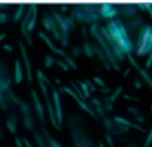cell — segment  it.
<instances>
[{
	"label": "cell",
	"mask_w": 152,
	"mask_h": 147,
	"mask_svg": "<svg viewBox=\"0 0 152 147\" xmlns=\"http://www.w3.org/2000/svg\"><path fill=\"white\" fill-rule=\"evenodd\" d=\"M70 134L73 147H97L91 138L88 136L80 122L78 117H73L68 120Z\"/></svg>",
	"instance_id": "cell-1"
},
{
	"label": "cell",
	"mask_w": 152,
	"mask_h": 147,
	"mask_svg": "<svg viewBox=\"0 0 152 147\" xmlns=\"http://www.w3.org/2000/svg\"><path fill=\"white\" fill-rule=\"evenodd\" d=\"M42 23L45 28L48 31H52L54 37L56 39L59 40L60 39L59 32L55 24V21L52 17L47 11H44L43 17L42 19Z\"/></svg>",
	"instance_id": "cell-2"
},
{
	"label": "cell",
	"mask_w": 152,
	"mask_h": 147,
	"mask_svg": "<svg viewBox=\"0 0 152 147\" xmlns=\"http://www.w3.org/2000/svg\"><path fill=\"white\" fill-rule=\"evenodd\" d=\"M19 47L20 49V51L21 53V55L25 64L26 69L27 72V79L28 81L31 82L33 79V75H32V70H31V63L29 60V57L26 50V49L25 47V46L24 45L23 43L21 41H20L18 42Z\"/></svg>",
	"instance_id": "cell-3"
},
{
	"label": "cell",
	"mask_w": 152,
	"mask_h": 147,
	"mask_svg": "<svg viewBox=\"0 0 152 147\" xmlns=\"http://www.w3.org/2000/svg\"><path fill=\"white\" fill-rule=\"evenodd\" d=\"M53 98L55 103V115L56 117V122L59 126H61L62 123L63 116H62V111L61 108V99L58 92L56 91H54L53 92Z\"/></svg>",
	"instance_id": "cell-4"
},
{
	"label": "cell",
	"mask_w": 152,
	"mask_h": 147,
	"mask_svg": "<svg viewBox=\"0 0 152 147\" xmlns=\"http://www.w3.org/2000/svg\"><path fill=\"white\" fill-rule=\"evenodd\" d=\"M31 12H32V6L31 4L30 5L26 15L24 17V19L21 23V32L23 33V34L24 35L25 39H26V40L27 41L28 43L30 45H31L32 44V40H31V34L27 31V24L28 22V20L30 18V16L31 15Z\"/></svg>",
	"instance_id": "cell-5"
},
{
	"label": "cell",
	"mask_w": 152,
	"mask_h": 147,
	"mask_svg": "<svg viewBox=\"0 0 152 147\" xmlns=\"http://www.w3.org/2000/svg\"><path fill=\"white\" fill-rule=\"evenodd\" d=\"M31 94L35 105V107L36 109V111L39 114L40 119L42 122H45V116H44V111H43V108L42 105V103L38 97V95L37 94V92L33 90H31Z\"/></svg>",
	"instance_id": "cell-6"
},
{
	"label": "cell",
	"mask_w": 152,
	"mask_h": 147,
	"mask_svg": "<svg viewBox=\"0 0 152 147\" xmlns=\"http://www.w3.org/2000/svg\"><path fill=\"white\" fill-rule=\"evenodd\" d=\"M32 6V12L30 16V18L28 20L27 26V30L30 34L31 32L34 30L37 17V7L36 4H31Z\"/></svg>",
	"instance_id": "cell-7"
},
{
	"label": "cell",
	"mask_w": 152,
	"mask_h": 147,
	"mask_svg": "<svg viewBox=\"0 0 152 147\" xmlns=\"http://www.w3.org/2000/svg\"><path fill=\"white\" fill-rule=\"evenodd\" d=\"M23 79V72L21 61L17 58L15 61V72H14V81L15 84H20Z\"/></svg>",
	"instance_id": "cell-8"
},
{
	"label": "cell",
	"mask_w": 152,
	"mask_h": 147,
	"mask_svg": "<svg viewBox=\"0 0 152 147\" xmlns=\"http://www.w3.org/2000/svg\"><path fill=\"white\" fill-rule=\"evenodd\" d=\"M38 34L39 36L45 40V41L46 43V44H48V46L52 49V50L54 51L56 53H59L62 55H65V53L64 52H63L62 50H59L58 49H57L53 44V43L52 42L51 40L46 36V34H45L43 31H40L39 33H38Z\"/></svg>",
	"instance_id": "cell-9"
},
{
	"label": "cell",
	"mask_w": 152,
	"mask_h": 147,
	"mask_svg": "<svg viewBox=\"0 0 152 147\" xmlns=\"http://www.w3.org/2000/svg\"><path fill=\"white\" fill-rule=\"evenodd\" d=\"M42 130L46 140L47 147H64L60 143L53 138L45 129H42Z\"/></svg>",
	"instance_id": "cell-10"
},
{
	"label": "cell",
	"mask_w": 152,
	"mask_h": 147,
	"mask_svg": "<svg viewBox=\"0 0 152 147\" xmlns=\"http://www.w3.org/2000/svg\"><path fill=\"white\" fill-rule=\"evenodd\" d=\"M101 13L104 17H112L116 14V11L110 4H103L101 8Z\"/></svg>",
	"instance_id": "cell-11"
},
{
	"label": "cell",
	"mask_w": 152,
	"mask_h": 147,
	"mask_svg": "<svg viewBox=\"0 0 152 147\" xmlns=\"http://www.w3.org/2000/svg\"><path fill=\"white\" fill-rule=\"evenodd\" d=\"M24 7L25 4H20L17 8V9L15 11V13L14 15V21L17 22L20 20L21 18H23L24 11Z\"/></svg>",
	"instance_id": "cell-12"
},
{
	"label": "cell",
	"mask_w": 152,
	"mask_h": 147,
	"mask_svg": "<svg viewBox=\"0 0 152 147\" xmlns=\"http://www.w3.org/2000/svg\"><path fill=\"white\" fill-rule=\"evenodd\" d=\"M6 124L8 129L12 133H15L16 131L15 120L14 119H7L6 120Z\"/></svg>",
	"instance_id": "cell-13"
},
{
	"label": "cell",
	"mask_w": 152,
	"mask_h": 147,
	"mask_svg": "<svg viewBox=\"0 0 152 147\" xmlns=\"http://www.w3.org/2000/svg\"><path fill=\"white\" fill-rule=\"evenodd\" d=\"M34 137L39 147H47V143L45 141H44L42 136L40 135L38 133H35Z\"/></svg>",
	"instance_id": "cell-14"
},
{
	"label": "cell",
	"mask_w": 152,
	"mask_h": 147,
	"mask_svg": "<svg viewBox=\"0 0 152 147\" xmlns=\"http://www.w3.org/2000/svg\"><path fill=\"white\" fill-rule=\"evenodd\" d=\"M151 143H152V127L145 138V140L144 141V143L142 147H150Z\"/></svg>",
	"instance_id": "cell-15"
},
{
	"label": "cell",
	"mask_w": 152,
	"mask_h": 147,
	"mask_svg": "<svg viewBox=\"0 0 152 147\" xmlns=\"http://www.w3.org/2000/svg\"><path fill=\"white\" fill-rule=\"evenodd\" d=\"M54 59L50 55H46L45 58V65L46 67H51L53 64Z\"/></svg>",
	"instance_id": "cell-16"
},
{
	"label": "cell",
	"mask_w": 152,
	"mask_h": 147,
	"mask_svg": "<svg viewBox=\"0 0 152 147\" xmlns=\"http://www.w3.org/2000/svg\"><path fill=\"white\" fill-rule=\"evenodd\" d=\"M8 20V16L7 13L4 12H0V24L6 23Z\"/></svg>",
	"instance_id": "cell-17"
},
{
	"label": "cell",
	"mask_w": 152,
	"mask_h": 147,
	"mask_svg": "<svg viewBox=\"0 0 152 147\" xmlns=\"http://www.w3.org/2000/svg\"><path fill=\"white\" fill-rule=\"evenodd\" d=\"M2 47H3V49H4V50H5L6 51H7V52H12V51H13V47H12V46L11 45V44H8V43H5V44H4V45H3V46H2Z\"/></svg>",
	"instance_id": "cell-18"
},
{
	"label": "cell",
	"mask_w": 152,
	"mask_h": 147,
	"mask_svg": "<svg viewBox=\"0 0 152 147\" xmlns=\"http://www.w3.org/2000/svg\"><path fill=\"white\" fill-rule=\"evenodd\" d=\"M106 140H107V143H108V145H109V146H110V147H115V145H114V143H113V140H112V138L110 137V136H109V135H106Z\"/></svg>",
	"instance_id": "cell-19"
},
{
	"label": "cell",
	"mask_w": 152,
	"mask_h": 147,
	"mask_svg": "<svg viewBox=\"0 0 152 147\" xmlns=\"http://www.w3.org/2000/svg\"><path fill=\"white\" fill-rule=\"evenodd\" d=\"M24 146H25L26 147H33L31 144L30 143V142L25 138H22L21 139Z\"/></svg>",
	"instance_id": "cell-20"
},
{
	"label": "cell",
	"mask_w": 152,
	"mask_h": 147,
	"mask_svg": "<svg viewBox=\"0 0 152 147\" xmlns=\"http://www.w3.org/2000/svg\"><path fill=\"white\" fill-rule=\"evenodd\" d=\"M15 143L17 147H25L21 141V140L20 139H19L18 138H15Z\"/></svg>",
	"instance_id": "cell-21"
},
{
	"label": "cell",
	"mask_w": 152,
	"mask_h": 147,
	"mask_svg": "<svg viewBox=\"0 0 152 147\" xmlns=\"http://www.w3.org/2000/svg\"><path fill=\"white\" fill-rule=\"evenodd\" d=\"M58 65H60L61 67H62L64 69H67L68 68H67L66 65L65 63H64L62 62H61V61H60V60H58Z\"/></svg>",
	"instance_id": "cell-22"
},
{
	"label": "cell",
	"mask_w": 152,
	"mask_h": 147,
	"mask_svg": "<svg viewBox=\"0 0 152 147\" xmlns=\"http://www.w3.org/2000/svg\"><path fill=\"white\" fill-rule=\"evenodd\" d=\"M8 8V5L7 4H0V8Z\"/></svg>",
	"instance_id": "cell-23"
},
{
	"label": "cell",
	"mask_w": 152,
	"mask_h": 147,
	"mask_svg": "<svg viewBox=\"0 0 152 147\" xmlns=\"http://www.w3.org/2000/svg\"><path fill=\"white\" fill-rule=\"evenodd\" d=\"M6 36H7V34H6V33H2V34H0V41H1L2 39H4Z\"/></svg>",
	"instance_id": "cell-24"
},
{
	"label": "cell",
	"mask_w": 152,
	"mask_h": 147,
	"mask_svg": "<svg viewBox=\"0 0 152 147\" xmlns=\"http://www.w3.org/2000/svg\"><path fill=\"white\" fill-rule=\"evenodd\" d=\"M98 147H106V145L104 144L103 142L102 141H100L98 143Z\"/></svg>",
	"instance_id": "cell-25"
},
{
	"label": "cell",
	"mask_w": 152,
	"mask_h": 147,
	"mask_svg": "<svg viewBox=\"0 0 152 147\" xmlns=\"http://www.w3.org/2000/svg\"><path fill=\"white\" fill-rule=\"evenodd\" d=\"M0 134H1V132H0Z\"/></svg>",
	"instance_id": "cell-26"
}]
</instances>
